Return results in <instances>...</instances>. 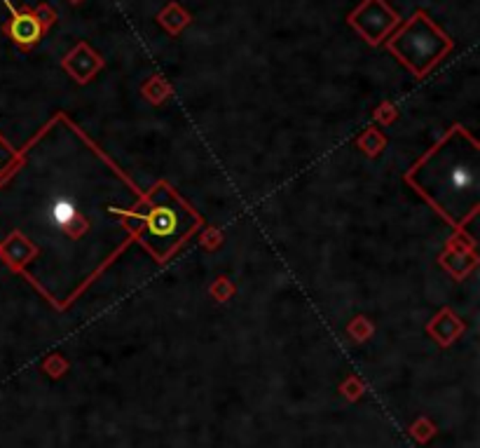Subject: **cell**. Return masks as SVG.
Here are the masks:
<instances>
[{"mask_svg": "<svg viewBox=\"0 0 480 448\" xmlns=\"http://www.w3.org/2000/svg\"><path fill=\"white\" fill-rule=\"evenodd\" d=\"M386 47L405 69L422 78L452 50V40L436 26L427 12L420 10L386 40Z\"/></svg>", "mask_w": 480, "mask_h": 448, "instance_id": "3957f363", "label": "cell"}, {"mask_svg": "<svg viewBox=\"0 0 480 448\" xmlns=\"http://www.w3.org/2000/svg\"><path fill=\"white\" fill-rule=\"evenodd\" d=\"M349 24L366 42L380 45L398 24V15L386 5V0H363L349 15Z\"/></svg>", "mask_w": 480, "mask_h": 448, "instance_id": "8992f818", "label": "cell"}, {"mask_svg": "<svg viewBox=\"0 0 480 448\" xmlns=\"http://www.w3.org/2000/svg\"><path fill=\"white\" fill-rule=\"evenodd\" d=\"M125 218L132 221V230H136V237L157 259H167L197 225V216L167 183H159L139 209L127 212Z\"/></svg>", "mask_w": 480, "mask_h": 448, "instance_id": "7a4b0ae2", "label": "cell"}, {"mask_svg": "<svg viewBox=\"0 0 480 448\" xmlns=\"http://www.w3.org/2000/svg\"><path fill=\"white\" fill-rule=\"evenodd\" d=\"M40 228H47L52 235H64V239L75 242L87 235V230L91 228L87 207H82L78 198H71L64 190H59V193L49 195V205L42 214Z\"/></svg>", "mask_w": 480, "mask_h": 448, "instance_id": "277c9868", "label": "cell"}, {"mask_svg": "<svg viewBox=\"0 0 480 448\" xmlns=\"http://www.w3.org/2000/svg\"><path fill=\"white\" fill-rule=\"evenodd\" d=\"M157 19H159V24H162L164 28L169 31V33H174V35H176L178 31H181V28H186L188 24H190V15H188V12L183 10V8H178V5H174V3H171L167 10H164V12H159V17H157Z\"/></svg>", "mask_w": 480, "mask_h": 448, "instance_id": "ba28073f", "label": "cell"}, {"mask_svg": "<svg viewBox=\"0 0 480 448\" xmlns=\"http://www.w3.org/2000/svg\"><path fill=\"white\" fill-rule=\"evenodd\" d=\"M12 12L10 21L5 24V33L8 38L15 42L17 47L21 50H33L35 45L42 40V35L47 33L49 26L57 21V12H54L49 5H40L35 10H28V8H12V3L8 0L5 3Z\"/></svg>", "mask_w": 480, "mask_h": 448, "instance_id": "5b68a950", "label": "cell"}, {"mask_svg": "<svg viewBox=\"0 0 480 448\" xmlns=\"http://www.w3.org/2000/svg\"><path fill=\"white\" fill-rule=\"evenodd\" d=\"M64 69H69L78 83H87V80L101 69V59H98V54L91 50L89 45L80 42L75 50L64 59Z\"/></svg>", "mask_w": 480, "mask_h": 448, "instance_id": "52a82bcc", "label": "cell"}, {"mask_svg": "<svg viewBox=\"0 0 480 448\" xmlns=\"http://www.w3.org/2000/svg\"><path fill=\"white\" fill-rule=\"evenodd\" d=\"M71 3H80V0H71Z\"/></svg>", "mask_w": 480, "mask_h": 448, "instance_id": "30bf717a", "label": "cell"}, {"mask_svg": "<svg viewBox=\"0 0 480 448\" xmlns=\"http://www.w3.org/2000/svg\"><path fill=\"white\" fill-rule=\"evenodd\" d=\"M15 160H17V153L15 148L5 141L3 137H0V179H3L5 174L12 169V164H15Z\"/></svg>", "mask_w": 480, "mask_h": 448, "instance_id": "9c48e42d", "label": "cell"}, {"mask_svg": "<svg viewBox=\"0 0 480 448\" xmlns=\"http://www.w3.org/2000/svg\"><path fill=\"white\" fill-rule=\"evenodd\" d=\"M410 183L459 225L478 205V148L466 130H454L410 171Z\"/></svg>", "mask_w": 480, "mask_h": 448, "instance_id": "6da1fadb", "label": "cell"}]
</instances>
